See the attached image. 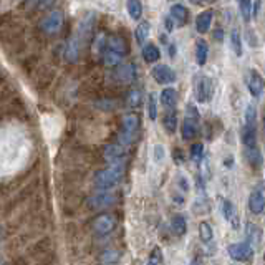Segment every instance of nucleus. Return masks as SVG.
Instances as JSON below:
<instances>
[{"instance_id": "nucleus-1", "label": "nucleus", "mask_w": 265, "mask_h": 265, "mask_svg": "<svg viewBox=\"0 0 265 265\" xmlns=\"http://www.w3.org/2000/svg\"><path fill=\"white\" fill-rule=\"evenodd\" d=\"M124 176V164L123 162H113L106 169H102L94 176V184L100 189H111L115 187Z\"/></svg>"}, {"instance_id": "nucleus-2", "label": "nucleus", "mask_w": 265, "mask_h": 265, "mask_svg": "<svg viewBox=\"0 0 265 265\" xmlns=\"http://www.w3.org/2000/svg\"><path fill=\"white\" fill-rule=\"evenodd\" d=\"M123 131L121 135H119V144H131L132 140H135L136 136V131L140 129V116L135 115V113H128V115L123 116Z\"/></svg>"}, {"instance_id": "nucleus-3", "label": "nucleus", "mask_w": 265, "mask_h": 265, "mask_svg": "<svg viewBox=\"0 0 265 265\" xmlns=\"http://www.w3.org/2000/svg\"><path fill=\"white\" fill-rule=\"evenodd\" d=\"M116 194L115 192H110V189H103V192H98V194H93L88 197L86 204L90 209L94 211H100V209H106L116 203Z\"/></svg>"}, {"instance_id": "nucleus-4", "label": "nucleus", "mask_w": 265, "mask_h": 265, "mask_svg": "<svg viewBox=\"0 0 265 265\" xmlns=\"http://www.w3.org/2000/svg\"><path fill=\"white\" fill-rule=\"evenodd\" d=\"M63 27V14L60 10H52L42 18L40 22V28L48 35H55L58 34Z\"/></svg>"}, {"instance_id": "nucleus-5", "label": "nucleus", "mask_w": 265, "mask_h": 265, "mask_svg": "<svg viewBox=\"0 0 265 265\" xmlns=\"http://www.w3.org/2000/svg\"><path fill=\"white\" fill-rule=\"evenodd\" d=\"M227 254L236 262H247L252 258V255H254V247H252L249 242L230 244L229 247H227Z\"/></svg>"}, {"instance_id": "nucleus-6", "label": "nucleus", "mask_w": 265, "mask_h": 265, "mask_svg": "<svg viewBox=\"0 0 265 265\" xmlns=\"http://www.w3.org/2000/svg\"><path fill=\"white\" fill-rule=\"evenodd\" d=\"M116 227V220L110 214H100V216L93 220V232L100 237L108 236L110 232Z\"/></svg>"}, {"instance_id": "nucleus-7", "label": "nucleus", "mask_w": 265, "mask_h": 265, "mask_svg": "<svg viewBox=\"0 0 265 265\" xmlns=\"http://www.w3.org/2000/svg\"><path fill=\"white\" fill-rule=\"evenodd\" d=\"M195 98L199 103H207L212 98V81L206 77L197 75L195 78Z\"/></svg>"}, {"instance_id": "nucleus-8", "label": "nucleus", "mask_w": 265, "mask_h": 265, "mask_svg": "<svg viewBox=\"0 0 265 265\" xmlns=\"http://www.w3.org/2000/svg\"><path fill=\"white\" fill-rule=\"evenodd\" d=\"M151 75H153V78L156 80V83H159V85H169L176 81V72L169 65H164V63L156 65L153 68V72H151Z\"/></svg>"}, {"instance_id": "nucleus-9", "label": "nucleus", "mask_w": 265, "mask_h": 265, "mask_svg": "<svg viewBox=\"0 0 265 265\" xmlns=\"http://www.w3.org/2000/svg\"><path fill=\"white\" fill-rule=\"evenodd\" d=\"M113 77L118 81V83H131L132 80L136 78V67L132 63H119L116 67V70L113 72Z\"/></svg>"}, {"instance_id": "nucleus-10", "label": "nucleus", "mask_w": 265, "mask_h": 265, "mask_svg": "<svg viewBox=\"0 0 265 265\" xmlns=\"http://www.w3.org/2000/svg\"><path fill=\"white\" fill-rule=\"evenodd\" d=\"M249 209L252 214H262L265 209V187L257 186L249 195Z\"/></svg>"}, {"instance_id": "nucleus-11", "label": "nucleus", "mask_w": 265, "mask_h": 265, "mask_svg": "<svg viewBox=\"0 0 265 265\" xmlns=\"http://www.w3.org/2000/svg\"><path fill=\"white\" fill-rule=\"evenodd\" d=\"M245 81H247V88L250 90L252 96L258 98L263 93V90H265V81H263V78L260 77V73H258V72L250 70L249 75H247V80H245Z\"/></svg>"}, {"instance_id": "nucleus-12", "label": "nucleus", "mask_w": 265, "mask_h": 265, "mask_svg": "<svg viewBox=\"0 0 265 265\" xmlns=\"http://www.w3.org/2000/svg\"><path fill=\"white\" fill-rule=\"evenodd\" d=\"M126 156V149L123 144H108V146H105L103 149V157L110 164L113 162H121L123 157Z\"/></svg>"}, {"instance_id": "nucleus-13", "label": "nucleus", "mask_w": 265, "mask_h": 265, "mask_svg": "<svg viewBox=\"0 0 265 265\" xmlns=\"http://www.w3.org/2000/svg\"><path fill=\"white\" fill-rule=\"evenodd\" d=\"M105 50H111V52L119 53L121 56H126V53H128V43H126V40L123 39V37L111 35V37H106Z\"/></svg>"}, {"instance_id": "nucleus-14", "label": "nucleus", "mask_w": 265, "mask_h": 265, "mask_svg": "<svg viewBox=\"0 0 265 265\" xmlns=\"http://www.w3.org/2000/svg\"><path fill=\"white\" fill-rule=\"evenodd\" d=\"M212 18H214V12L212 10L201 12V14L197 15V18H195V30H197L201 35L207 34V31L211 30Z\"/></svg>"}, {"instance_id": "nucleus-15", "label": "nucleus", "mask_w": 265, "mask_h": 265, "mask_svg": "<svg viewBox=\"0 0 265 265\" xmlns=\"http://www.w3.org/2000/svg\"><path fill=\"white\" fill-rule=\"evenodd\" d=\"M197 119L195 118H186L184 119V123H182L181 126V136H182V140L184 141H191L194 140L195 136H197Z\"/></svg>"}, {"instance_id": "nucleus-16", "label": "nucleus", "mask_w": 265, "mask_h": 265, "mask_svg": "<svg viewBox=\"0 0 265 265\" xmlns=\"http://www.w3.org/2000/svg\"><path fill=\"white\" fill-rule=\"evenodd\" d=\"M220 207H222V214H224L227 222H230L237 229L239 227V216H237L236 206L232 204L229 199H222V204H220Z\"/></svg>"}, {"instance_id": "nucleus-17", "label": "nucleus", "mask_w": 265, "mask_h": 265, "mask_svg": "<svg viewBox=\"0 0 265 265\" xmlns=\"http://www.w3.org/2000/svg\"><path fill=\"white\" fill-rule=\"evenodd\" d=\"M245 239L250 245H258L262 241V229L254 222L245 224Z\"/></svg>"}, {"instance_id": "nucleus-18", "label": "nucleus", "mask_w": 265, "mask_h": 265, "mask_svg": "<svg viewBox=\"0 0 265 265\" xmlns=\"http://www.w3.org/2000/svg\"><path fill=\"white\" fill-rule=\"evenodd\" d=\"M169 17L173 18L174 23H178L179 27H184V25L187 23V9L184 7V5H181V4H176L171 7V14H169Z\"/></svg>"}, {"instance_id": "nucleus-19", "label": "nucleus", "mask_w": 265, "mask_h": 265, "mask_svg": "<svg viewBox=\"0 0 265 265\" xmlns=\"http://www.w3.org/2000/svg\"><path fill=\"white\" fill-rule=\"evenodd\" d=\"M207 55H209V45L204 39H199L195 42V61L199 67H204L207 61Z\"/></svg>"}, {"instance_id": "nucleus-20", "label": "nucleus", "mask_w": 265, "mask_h": 265, "mask_svg": "<svg viewBox=\"0 0 265 265\" xmlns=\"http://www.w3.org/2000/svg\"><path fill=\"white\" fill-rule=\"evenodd\" d=\"M242 143L245 148H250V146H257V128L255 126H249V124H244V129H242Z\"/></svg>"}, {"instance_id": "nucleus-21", "label": "nucleus", "mask_w": 265, "mask_h": 265, "mask_svg": "<svg viewBox=\"0 0 265 265\" xmlns=\"http://www.w3.org/2000/svg\"><path fill=\"white\" fill-rule=\"evenodd\" d=\"M143 58L146 63H156L157 60L161 58V52L159 48L153 43H148V45L143 47Z\"/></svg>"}, {"instance_id": "nucleus-22", "label": "nucleus", "mask_w": 265, "mask_h": 265, "mask_svg": "<svg viewBox=\"0 0 265 265\" xmlns=\"http://www.w3.org/2000/svg\"><path fill=\"white\" fill-rule=\"evenodd\" d=\"M78 55H80V43L77 42V39H72L70 42L67 43V48H65V58L75 63L78 60Z\"/></svg>"}, {"instance_id": "nucleus-23", "label": "nucleus", "mask_w": 265, "mask_h": 265, "mask_svg": "<svg viewBox=\"0 0 265 265\" xmlns=\"http://www.w3.org/2000/svg\"><path fill=\"white\" fill-rule=\"evenodd\" d=\"M161 103L168 108H173L178 103V93H176L174 88H164L161 91Z\"/></svg>"}, {"instance_id": "nucleus-24", "label": "nucleus", "mask_w": 265, "mask_h": 265, "mask_svg": "<svg viewBox=\"0 0 265 265\" xmlns=\"http://www.w3.org/2000/svg\"><path fill=\"white\" fill-rule=\"evenodd\" d=\"M126 9H128V14L132 20H140L143 15V4L141 0H128L126 2Z\"/></svg>"}, {"instance_id": "nucleus-25", "label": "nucleus", "mask_w": 265, "mask_h": 265, "mask_svg": "<svg viewBox=\"0 0 265 265\" xmlns=\"http://www.w3.org/2000/svg\"><path fill=\"white\" fill-rule=\"evenodd\" d=\"M199 237H201V241H203V244H206V245L212 244L214 230H212V227H211L209 222H201L199 224Z\"/></svg>"}, {"instance_id": "nucleus-26", "label": "nucleus", "mask_w": 265, "mask_h": 265, "mask_svg": "<svg viewBox=\"0 0 265 265\" xmlns=\"http://www.w3.org/2000/svg\"><path fill=\"white\" fill-rule=\"evenodd\" d=\"M245 157H247V161L250 162V166L254 168H258L262 164V154L257 146L245 148Z\"/></svg>"}, {"instance_id": "nucleus-27", "label": "nucleus", "mask_w": 265, "mask_h": 265, "mask_svg": "<svg viewBox=\"0 0 265 265\" xmlns=\"http://www.w3.org/2000/svg\"><path fill=\"white\" fill-rule=\"evenodd\" d=\"M149 31H151V23L149 22H141L140 25L136 27V31H135V35H136V42L138 43H141V45H144V42H146V39L149 37Z\"/></svg>"}, {"instance_id": "nucleus-28", "label": "nucleus", "mask_w": 265, "mask_h": 265, "mask_svg": "<svg viewBox=\"0 0 265 265\" xmlns=\"http://www.w3.org/2000/svg\"><path fill=\"white\" fill-rule=\"evenodd\" d=\"M123 58H124V56H121L119 53L111 52V50H105L103 55H102V60H103V63L106 67H118Z\"/></svg>"}, {"instance_id": "nucleus-29", "label": "nucleus", "mask_w": 265, "mask_h": 265, "mask_svg": "<svg viewBox=\"0 0 265 265\" xmlns=\"http://www.w3.org/2000/svg\"><path fill=\"white\" fill-rule=\"evenodd\" d=\"M187 229V222L182 216H174L171 220V230L176 236H184Z\"/></svg>"}, {"instance_id": "nucleus-30", "label": "nucleus", "mask_w": 265, "mask_h": 265, "mask_svg": "<svg viewBox=\"0 0 265 265\" xmlns=\"http://www.w3.org/2000/svg\"><path fill=\"white\" fill-rule=\"evenodd\" d=\"M119 252L115 250V249H108L105 250L102 255H100V262H102L103 265H115L118 260H119Z\"/></svg>"}, {"instance_id": "nucleus-31", "label": "nucleus", "mask_w": 265, "mask_h": 265, "mask_svg": "<svg viewBox=\"0 0 265 265\" xmlns=\"http://www.w3.org/2000/svg\"><path fill=\"white\" fill-rule=\"evenodd\" d=\"M230 45L234 53L237 56H242V37H241V31L239 30H232L230 31Z\"/></svg>"}, {"instance_id": "nucleus-32", "label": "nucleus", "mask_w": 265, "mask_h": 265, "mask_svg": "<svg viewBox=\"0 0 265 265\" xmlns=\"http://www.w3.org/2000/svg\"><path fill=\"white\" fill-rule=\"evenodd\" d=\"M162 124H164V128L168 129V132H174L176 128H178V116H176V113L174 111H169L168 115L164 116Z\"/></svg>"}, {"instance_id": "nucleus-33", "label": "nucleus", "mask_w": 265, "mask_h": 265, "mask_svg": "<svg viewBox=\"0 0 265 265\" xmlns=\"http://www.w3.org/2000/svg\"><path fill=\"white\" fill-rule=\"evenodd\" d=\"M239 2V9H241V15L245 22H249L250 20V17H252V4H250V0H237Z\"/></svg>"}, {"instance_id": "nucleus-34", "label": "nucleus", "mask_w": 265, "mask_h": 265, "mask_svg": "<svg viewBox=\"0 0 265 265\" xmlns=\"http://www.w3.org/2000/svg\"><path fill=\"white\" fill-rule=\"evenodd\" d=\"M257 123V108L254 105H249L247 110H245V124L255 126Z\"/></svg>"}, {"instance_id": "nucleus-35", "label": "nucleus", "mask_w": 265, "mask_h": 265, "mask_svg": "<svg viewBox=\"0 0 265 265\" xmlns=\"http://www.w3.org/2000/svg\"><path fill=\"white\" fill-rule=\"evenodd\" d=\"M146 111H148L149 119H153V121H154V119L157 118V106H156V98H154V94H149Z\"/></svg>"}, {"instance_id": "nucleus-36", "label": "nucleus", "mask_w": 265, "mask_h": 265, "mask_svg": "<svg viewBox=\"0 0 265 265\" xmlns=\"http://www.w3.org/2000/svg\"><path fill=\"white\" fill-rule=\"evenodd\" d=\"M204 154V144L203 143H195L191 146V157L194 161H201Z\"/></svg>"}, {"instance_id": "nucleus-37", "label": "nucleus", "mask_w": 265, "mask_h": 265, "mask_svg": "<svg viewBox=\"0 0 265 265\" xmlns=\"http://www.w3.org/2000/svg\"><path fill=\"white\" fill-rule=\"evenodd\" d=\"M141 100H143V96H141V91L140 90H131L128 93V98H126V102H128L129 106H138V105L141 103Z\"/></svg>"}, {"instance_id": "nucleus-38", "label": "nucleus", "mask_w": 265, "mask_h": 265, "mask_svg": "<svg viewBox=\"0 0 265 265\" xmlns=\"http://www.w3.org/2000/svg\"><path fill=\"white\" fill-rule=\"evenodd\" d=\"M162 263V255H161V250L159 249H153V252L149 254V258L146 265H161Z\"/></svg>"}, {"instance_id": "nucleus-39", "label": "nucleus", "mask_w": 265, "mask_h": 265, "mask_svg": "<svg viewBox=\"0 0 265 265\" xmlns=\"http://www.w3.org/2000/svg\"><path fill=\"white\" fill-rule=\"evenodd\" d=\"M154 159H156V162H161L164 159V146L162 144H156L154 146Z\"/></svg>"}, {"instance_id": "nucleus-40", "label": "nucleus", "mask_w": 265, "mask_h": 265, "mask_svg": "<svg viewBox=\"0 0 265 265\" xmlns=\"http://www.w3.org/2000/svg\"><path fill=\"white\" fill-rule=\"evenodd\" d=\"M173 23H174L173 18H171V17H168V18H166V28H168L169 31H171V30L174 28V25H173Z\"/></svg>"}, {"instance_id": "nucleus-41", "label": "nucleus", "mask_w": 265, "mask_h": 265, "mask_svg": "<svg viewBox=\"0 0 265 265\" xmlns=\"http://www.w3.org/2000/svg\"><path fill=\"white\" fill-rule=\"evenodd\" d=\"M214 37H216V39L220 42V40H222L224 39V31L222 30H220V28H217L216 31H214Z\"/></svg>"}, {"instance_id": "nucleus-42", "label": "nucleus", "mask_w": 265, "mask_h": 265, "mask_svg": "<svg viewBox=\"0 0 265 265\" xmlns=\"http://www.w3.org/2000/svg\"><path fill=\"white\" fill-rule=\"evenodd\" d=\"M258 5H260V2H255V5H254V9H252V17H255L257 18V15H258Z\"/></svg>"}, {"instance_id": "nucleus-43", "label": "nucleus", "mask_w": 265, "mask_h": 265, "mask_svg": "<svg viewBox=\"0 0 265 265\" xmlns=\"http://www.w3.org/2000/svg\"><path fill=\"white\" fill-rule=\"evenodd\" d=\"M191 2H192V4H195V5H199V4H203L204 0H191Z\"/></svg>"}, {"instance_id": "nucleus-44", "label": "nucleus", "mask_w": 265, "mask_h": 265, "mask_svg": "<svg viewBox=\"0 0 265 265\" xmlns=\"http://www.w3.org/2000/svg\"><path fill=\"white\" fill-rule=\"evenodd\" d=\"M189 265H201V263H199L197 260H192V262H191V263H189Z\"/></svg>"}]
</instances>
